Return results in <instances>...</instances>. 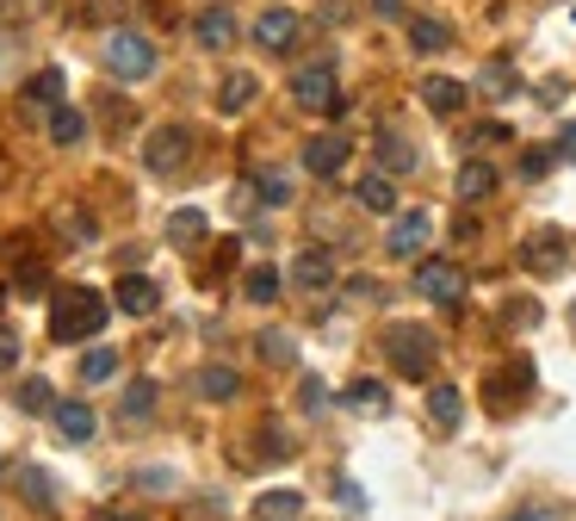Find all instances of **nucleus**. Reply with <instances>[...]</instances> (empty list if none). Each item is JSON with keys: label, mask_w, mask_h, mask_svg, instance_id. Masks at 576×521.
Returning <instances> with one entry per match:
<instances>
[{"label": "nucleus", "mask_w": 576, "mask_h": 521, "mask_svg": "<svg viewBox=\"0 0 576 521\" xmlns=\"http://www.w3.org/2000/svg\"><path fill=\"white\" fill-rule=\"evenodd\" d=\"M106 316H112V299H100L94 285H69V292L50 299V335L56 342H87V335L106 330Z\"/></svg>", "instance_id": "nucleus-1"}, {"label": "nucleus", "mask_w": 576, "mask_h": 521, "mask_svg": "<svg viewBox=\"0 0 576 521\" xmlns=\"http://www.w3.org/2000/svg\"><path fill=\"white\" fill-rule=\"evenodd\" d=\"M100 63H106L112 81H149L161 56H156V38H149V32H130V25H118V32H106Z\"/></svg>", "instance_id": "nucleus-2"}, {"label": "nucleus", "mask_w": 576, "mask_h": 521, "mask_svg": "<svg viewBox=\"0 0 576 521\" xmlns=\"http://www.w3.org/2000/svg\"><path fill=\"white\" fill-rule=\"evenodd\" d=\"M385 347H390V366H397L404 379L428 385V373H434V361H440V342L421 330V323H390V330H385Z\"/></svg>", "instance_id": "nucleus-3"}, {"label": "nucleus", "mask_w": 576, "mask_h": 521, "mask_svg": "<svg viewBox=\"0 0 576 521\" xmlns=\"http://www.w3.org/2000/svg\"><path fill=\"white\" fill-rule=\"evenodd\" d=\"M416 299L440 304V311H459V304H465V268H459V261H440V254L416 261Z\"/></svg>", "instance_id": "nucleus-4"}, {"label": "nucleus", "mask_w": 576, "mask_h": 521, "mask_svg": "<svg viewBox=\"0 0 576 521\" xmlns=\"http://www.w3.org/2000/svg\"><path fill=\"white\" fill-rule=\"evenodd\" d=\"M292 100H297V112H316V118H342V112H347V100H342V87H335V69H328V63L297 69V75H292Z\"/></svg>", "instance_id": "nucleus-5"}, {"label": "nucleus", "mask_w": 576, "mask_h": 521, "mask_svg": "<svg viewBox=\"0 0 576 521\" xmlns=\"http://www.w3.org/2000/svg\"><path fill=\"white\" fill-rule=\"evenodd\" d=\"M192 161V131L187 125H156L143 143V168L149 174H180Z\"/></svg>", "instance_id": "nucleus-6"}, {"label": "nucleus", "mask_w": 576, "mask_h": 521, "mask_svg": "<svg viewBox=\"0 0 576 521\" xmlns=\"http://www.w3.org/2000/svg\"><path fill=\"white\" fill-rule=\"evenodd\" d=\"M527 392H533V361H527V354H514L509 366H496V373L483 379V404H490L496 416H509Z\"/></svg>", "instance_id": "nucleus-7"}, {"label": "nucleus", "mask_w": 576, "mask_h": 521, "mask_svg": "<svg viewBox=\"0 0 576 521\" xmlns=\"http://www.w3.org/2000/svg\"><path fill=\"white\" fill-rule=\"evenodd\" d=\"M428 242H434V218H428V211H397V218H390V237H385V254L390 261H421Z\"/></svg>", "instance_id": "nucleus-8"}, {"label": "nucleus", "mask_w": 576, "mask_h": 521, "mask_svg": "<svg viewBox=\"0 0 576 521\" xmlns=\"http://www.w3.org/2000/svg\"><path fill=\"white\" fill-rule=\"evenodd\" d=\"M564 249H570V237H564V230H540V237L521 242V268L540 273V280H552V273H564V261H570Z\"/></svg>", "instance_id": "nucleus-9"}, {"label": "nucleus", "mask_w": 576, "mask_h": 521, "mask_svg": "<svg viewBox=\"0 0 576 521\" xmlns=\"http://www.w3.org/2000/svg\"><path fill=\"white\" fill-rule=\"evenodd\" d=\"M297 32H304V19H297L292 7H266V13L254 19V44L273 50V56H285V50L297 44Z\"/></svg>", "instance_id": "nucleus-10"}, {"label": "nucleus", "mask_w": 576, "mask_h": 521, "mask_svg": "<svg viewBox=\"0 0 576 521\" xmlns=\"http://www.w3.org/2000/svg\"><path fill=\"white\" fill-rule=\"evenodd\" d=\"M292 285L297 292H328V285H335V254L316 249V242L311 249H297L292 254Z\"/></svg>", "instance_id": "nucleus-11"}, {"label": "nucleus", "mask_w": 576, "mask_h": 521, "mask_svg": "<svg viewBox=\"0 0 576 521\" xmlns=\"http://www.w3.org/2000/svg\"><path fill=\"white\" fill-rule=\"evenodd\" d=\"M347 149H354V143H347V137H335V131H323V137H311V143H304V168H311L316 180H335V174L347 168Z\"/></svg>", "instance_id": "nucleus-12"}, {"label": "nucleus", "mask_w": 576, "mask_h": 521, "mask_svg": "<svg viewBox=\"0 0 576 521\" xmlns=\"http://www.w3.org/2000/svg\"><path fill=\"white\" fill-rule=\"evenodd\" d=\"M192 392H199L205 404H235V397H242V373H235V366H223V361H211V366H199V373H192Z\"/></svg>", "instance_id": "nucleus-13"}, {"label": "nucleus", "mask_w": 576, "mask_h": 521, "mask_svg": "<svg viewBox=\"0 0 576 521\" xmlns=\"http://www.w3.org/2000/svg\"><path fill=\"white\" fill-rule=\"evenodd\" d=\"M421 100H428L434 118H459L465 100H471V87H465V81H452V75H428V81H421Z\"/></svg>", "instance_id": "nucleus-14"}, {"label": "nucleus", "mask_w": 576, "mask_h": 521, "mask_svg": "<svg viewBox=\"0 0 576 521\" xmlns=\"http://www.w3.org/2000/svg\"><path fill=\"white\" fill-rule=\"evenodd\" d=\"M354 206L359 211H378V218H397V180H390L385 168H373L366 180L354 187Z\"/></svg>", "instance_id": "nucleus-15"}, {"label": "nucleus", "mask_w": 576, "mask_h": 521, "mask_svg": "<svg viewBox=\"0 0 576 521\" xmlns=\"http://www.w3.org/2000/svg\"><path fill=\"white\" fill-rule=\"evenodd\" d=\"M428 423L440 428V435H452V428L465 423V392H459V385H428Z\"/></svg>", "instance_id": "nucleus-16"}, {"label": "nucleus", "mask_w": 576, "mask_h": 521, "mask_svg": "<svg viewBox=\"0 0 576 521\" xmlns=\"http://www.w3.org/2000/svg\"><path fill=\"white\" fill-rule=\"evenodd\" d=\"M112 299H118V311H125V316H156L161 292H156V280H143V273H125V280L112 285Z\"/></svg>", "instance_id": "nucleus-17"}, {"label": "nucleus", "mask_w": 576, "mask_h": 521, "mask_svg": "<svg viewBox=\"0 0 576 521\" xmlns=\"http://www.w3.org/2000/svg\"><path fill=\"white\" fill-rule=\"evenodd\" d=\"M192 38H199L205 50H230L235 44V13L230 7H205V13L192 19Z\"/></svg>", "instance_id": "nucleus-18"}, {"label": "nucleus", "mask_w": 576, "mask_h": 521, "mask_svg": "<svg viewBox=\"0 0 576 521\" xmlns=\"http://www.w3.org/2000/svg\"><path fill=\"white\" fill-rule=\"evenodd\" d=\"M254 94H261V81L249 75V69H230V75L218 81V112L223 118H235V112H249Z\"/></svg>", "instance_id": "nucleus-19"}, {"label": "nucleus", "mask_w": 576, "mask_h": 521, "mask_svg": "<svg viewBox=\"0 0 576 521\" xmlns=\"http://www.w3.org/2000/svg\"><path fill=\"white\" fill-rule=\"evenodd\" d=\"M50 416H56V435H63V441H94V410H87V404H81V397H63V404H56V410H50Z\"/></svg>", "instance_id": "nucleus-20"}, {"label": "nucleus", "mask_w": 576, "mask_h": 521, "mask_svg": "<svg viewBox=\"0 0 576 521\" xmlns=\"http://www.w3.org/2000/svg\"><path fill=\"white\" fill-rule=\"evenodd\" d=\"M63 94H69L63 69H38V75L25 81V106H38V112H56V106H63Z\"/></svg>", "instance_id": "nucleus-21"}, {"label": "nucleus", "mask_w": 576, "mask_h": 521, "mask_svg": "<svg viewBox=\"0 0 576 521\" xmlns=\"http://www.w3.org/2000/svg\"><path fill=\"white\" fill-rule=\"evenodd\" d=\"M373 156H378V168L390 174V180H397V174H409L416 168V149H409V137H397V131H378V143H373Z\"/></svg>", "instance_id": "nucleus-22"}, {"label": "nucleus", "mask_w": 576, "mask_h": 521, "mask_svg": "<svg viewBox=\"0 0 576 521\" xmlns=\"http://www.w3.org/2000/svg\"><path fill=\"white\" fill-rule=\"evenodd\" d=\"M452 192H459L465 206H478V199H490V192H496V168H490V161H465V168L452 174Z\"/></svg>", "instance_id": "nucleus-23"}, {"label": "nucleus", "mask_w": 576, "mask_h": 521, "mask_svg": "<svg viewBox=\"0 0 576 521\" xmlns=\"http://www.w3.org/2000/svg\"><path fill=\"white\" fill-rule=\"evenodd\" d=\"M409 44H416L421 56H440V50H452V25H447V19L416 13V19H409Z\"/></svg>", "instance_id": "nucleus-24"}, {"label": "nucleus", "mask_w": 576, "mask_h": 521, "mask_svg": "<svg viewBox=\"0 0 576 521\" xmlns=\"http://www.w3.org/2000/svg\"><path fill=\"white\" fill-rule=\"evenodd\" d=\"M304 515V490H266L254 497V521H297Z\"/></svg>", "instance_id": "nucleus-25"}, {"label": "nucleus", "mask_w": 576, "mask_h": 521, "mask_svg": "<svg viewBox=\"0 0 576 521\" xmlns=\"http://www.w3.org/2000/svg\"><path fill=\"white\" fill-rule=\"evenodd\" d=\"M205 237H211V223H205V211L180 206V211L168 218V242H180V249H199Z\"/></svg>", "instance_id": "nucleus-26"}, {"label": "nucleus", "mask_w": 576, "mask_h": 521, "mask_svg": "<svg viewBox=\"0 0 576 521\" xmlns=\"http://www.w3.org/2000/svg\"><path fill=\"white\" fill-rule=\"evenodd\" d=\"M249 187H254V206H292V174L280 168H261Z\"/></svg>", "instance_id": "nucleus-27"}, {"label": "nucleus", "mask_w": 576, "mask_h": 521, "mask_svg": "<svg viewBox=\"0 0 576 521\" xmlns=\"http://www.w3.org/2000/svg\"><path fill=\"white\" fill-rule=\"evenodd\" d=\"M19 490H25L32 509H56V478H50L44 466H19Z\"/></svg>", "instance_id": "nucleus-28"}, {"label": "nucleus", "mask_w": 576, "mask_h": 521, "mask_svg": "<svg viewBox=\"0 0 576 521\" xmlns=\"http://www.w3.org/2000/svg\"><path fill=\"white\" fill-rule=\"evenodd\" d=\"M156 379H130V392L118 397V416H125V423H143V416H156Z\"/></svg>", "instance_id": "nucleus-29"}, {"label": "nucleus", "mask_w": 576, "mask_h": 521, "mask_svg": "<svg viewBox=\"0 0 576 521\" xmlns=\"http://www.w3.org/2000/svg\"><path fill=\"white\" fill-rule=\"evenodd\" d=\"M280 285H285L280 268H249V273H242V299H249V304H273V299H280Z\"/></svg>", "instance_id": "nucleus-30"}, {"label": "nucleus", "mask_w": 576, "mask_h": 521, "mask_svg": "<svg viewBox=\"0 0 576 521\" xmlns=\"http://www.w3.org/2000/svg\"><path fill=\"white\" fill-rule=\"evenodd\" d=\"M81 137H87V112H75V106H56V112H50V143L75 149Z\"/></svg>", "instance_id": "nucleus-31"}, {"label": "nucleus", "mask_w": 576, "mask_h": 521, "mask_svg": "<svg viewBox=\"0 0 576 521\" xmlns=\"http://www.w3.org/2000/svg\"><path fill=\"white\" fill-rule=\"evenodd\" d=\"M254 354H261L266 366H297V342H292V335H280V330L254 335Z\"/></svg>", "instance_id": "nucleus-32"}, {"label": "nucleus", "mask_w": 576, "mask_h": 521, "mask_svg": "<svg viewBox=\"0 0 576 521\" xmlns=\"http://www.w3.org/2000/svg\"><path fill=\"white\" fill-rule=\"evenodd\" d=\"M112 373H118V354H112V347H87V354H81V379L87 385H106Z\"/></svg>", "instance_id": "nucleus-33"}, {"label": "nucleus", "mask_w": 576, "mask_h": 521, "mask_svg": "<svg viewBox=\"0 0 576 521\" xmlns=\"http://www.w3.org/2000/svg\"><path fill=\"white\" fill-rule=\"evenodd\" d=\"M19 410H25V416L56 410V392H50V379H25V385H19Z\"/></svg>", "instance_id": "nucleus-34"}, {"label": "nucleus", "mask_w": 576, "mask_h": 521, "mask_svg": "<svg viewBox=\"0 0 576 521\" xmlns=\"http://www.w3.org/2000/svg\"><path fill=\"white\" fill-rule=\"evenodd\" d=\"M13 292H25V299L50 292V268H44V261H19V268H13Z\"/></svg>", "instance_id": "nucleus-35"}, {"label": "nucleus", "mask_w": 576, "mask_h": 521, "mask_svg": "<svg viewBox=\"0 0 576 521\" xmlns=\"http://www.w3.org/2000/svg\"><path fill=\"white\" fill-rule=\"evenodd\" d=\"M347 404H354V410H385V385H378V379H354V385H347Z\"/></svg>", "instance_id": "nucleus-36"}, {"label": "nucleus", "mask_w": 576, "mask_h": 521, "mask_svg": "<svg viewBox=\"0 0 576 521\" xmlns=\"http://www.w3.org/2000/svg\"><path fill=\"white\" fill-rule=\"evenodd\" d=\"M297 447H292V435L285 428H261V459H292Z\"/></svg>", "instance_id": "nucleus-37"}, {"label": "nucleus", "mask_w": 576, "mask_h": 521, "mask_svg": "<svg viewBox=\"0 0 576 521\" xmlns=\"http://www.w3.org/2000/svg\"><path fill=\"white\" fill-rule=\"evenodd\" d=\"M56 223H63V237H75V242H94V237H100V230H94V218H87V211H63V218H56Z\"/></svg>", "instance_id": "nucleus-38"}, {"label": "nucleus", "mask_w": 576, "mask_h": 521, "mask_svg": "<svg viewBox=\"0 0 576 521\" xmlns=\"http://www.w3.org/2000/svg\"><path fill=\"white\" fill-rule=\"evenodd\" d=\"M552 161H558V149H552V156H545V149L521 156V180H545V174H552Z\"/></svg>", "instance_id": "nucleus-39"}, {"label": "nucleus", "mask_w": 576, "mask_h": 521, "mask_svg": "<svg viewBox=\"0 0 576 521\" xmlns=\"http://www.w3.org/2000/svg\"><path fill=\"white\" fill-rule=\"evenodd\" d=\"M13 366H19V330L0 323V373H13Z\"/></svg>", "instance_id": "nucleus-40"}, {"label": "nucleus", "mask_w": 576, "mask_h": 521, "mask_svg": "<svg viewBox=\"0 0 576 521\" xmlns=\"http://www.w3.org/2000/svg\"><path fill=\"white\" fill-rule=\"evenodd\" d=\"M347 299H385V285L366 280V273H354V280H347Z\"/></svg>", "instance_id": "nucleus-41"}, {"label": "nucleus", "mask_w": 576, "mask_h": 521, "mask_svg": "<svg viewBox=\"0 0 576 521\" xmlns=\"http://www.w3.org/2000/svg\"><path fill=\"white\" fill-rule=\"evenodd\" d=\"M478 143H509V125H478L471 131V149H478Z\"/></svg>", "instance_id": "nucleus-42"}, {"label": "nucleus", "mask_w": 576, "mask_h": 521, "mask_svg": "<svg viewBox=\"0 0 576 521\" xmlns=\"http://www.w3.org/2000/svg\"><path fill=\"white\" fill-rule=\"evenodd\" d=\"M335 497H342V509H366V497H359L354 478H342V484H335Z\"/></svg>", "instance_id": "nucleus-43"}, {"label": "nucleus", "mask_w": 576, "mask_h": 521, "mask_svg": "<svg viewBox=\"0 0 576 521\" xmlns=\"http://www.w3.org/2000/svg\"><path fill=\"white\" fill-rule=\"evenodd\" d=\"M137 7H143V0H106V7H100V19H130Z\"/></svg>", "instance_id": "nucleus-44"}, {"label": "nucleus", "mask_w": 576, "mask_h": 521, "mask_svg": "<svg viewBox=\"0 0 576 521\" xmlns=\"http://www.w3.org/2000/svg\"><path fill=\"white\" fill-rule=\"evenodd\" d=\"M304 410H323V379H316V373L304 379Z\"/></svg>", "instance_id": "nucleus-45"}, {"label": "nucleus", "mask_w": 576, "mask_h": 521, "mask_svg": "<svg viewBox=\"0 0 576 521\" xmlns=\"http://www.w3.org/2000/svg\"><path fill=\"white\" fill-rule=\"evenodd\" d=\"M558 161H576V125L558 131Z\"/></svg>", "instance_id": "nucleus-46"}, {"label": "nucleus", "mask_w": 576, "mask_h": 521, "mask_svg": "<svg viewBox=\"0 0 576 521\" xmlns=\"http://www.w3.org/2000/svg\"><path fill=\"white\" fill-rule=\"evenodd\" d=\"M483 81H490V87H514V75H509V63H490V69H483Z\"/></svg>", "instance_id": "nucleus-47"}, {"label": "nucleus", "mask_w": 576, "mask_h": 521, "mask_svg": "<svg viewBox=\"0 0 576 521\" xmlns=\"http://www.w3.org/2000/svg\"><path fill=\"white\" fill-rule=\"evenodd\" d=\"M378 7V19H404V0H373Z\"/></svg>", "instance_id": "nucleus-48"}, {"label": "nucleus", "mask_w": 576, "mask_h": 521, "mask_svg": "<svg viewBox=\"0 0 576 521\" xmlns=\"http://www.w3.org/2000/svg\"><path fill=\"white\" fill-rule=\"evenodd\" d=\"M509 521H552V515H545V509H514Z\"/></svg>", "instance_id": "nucleus-49"}, {"label": "nucleus", "mask_w": 576, "mask_h": 521, "mask_svg": "<svg viewBox=\"0 0 576 521\" xmlns=\"http://www.w3.org/2000/svg\"><path fill=\"white\" fill-rule=\"evenodd\" d=\"M94 521H143V515H94Z\"/></svg>", "instance_id": "nucleus-50"}, {"label": "nucleus", "mask_w": 576, "mask_h": 521, "mask_svg": "<svg viewBox=\"0 0 576 521\" xmlns=\"http://www.w3.org/2000/svg\"><path fill=\"white\" fill-rule=\"evenodd\" d=\"M7 174H13V168H7V156H0V187H7Z\"/></svg>", "instance_id": "nucleus-51"}, {"label": "nucleus", "mask_w": 576, "mask_h": 521, "mask_svg": "<svg viewBox=\"0 0 576 521\" xmlns=\"http://www.w3.org/2000/svg\"><path fill=\"white\" fill-rule=\"evenodd\" d=\"M0 478H7V459H0Z\"/></svg>", "instance_id": "nucleus-52"}, {"label": "nucleus", "mask_w": 576, "mask_h": 521, "mask_svg": "<svg viewBox=\"0 0 576 521\" xmlns=\"http://www.w3.org/2000/svg\"><path fill=\"white\" fill-rule=\"evenodd\" d=\"M0 299H7V292H0Z\"/></svg>", "instance_id": "nucleus-53"}]
</instances>
